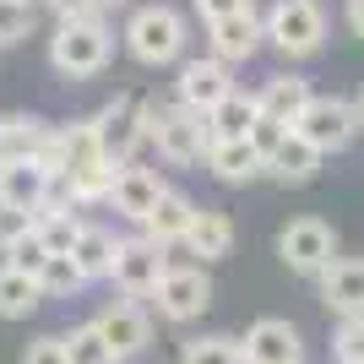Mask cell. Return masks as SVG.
<instances>
[{
    "instance_id": "cell-1",
    "label": "cell",
    "mask_w": 364,
    "mask_h": 364,
    "mask_svg": "<svg viewBox=\"0 0 364 364\" xmlns=\"http://www.w3.org/2000/svg\"><path fill=\"white\" fill-rule=\"evenodd\" d=\"M120 49L141 71H168V65H180L191 55V16L180 6H164V0L136 6L120 28Z\"/></svg>"
},
{
    "instance_id": "cell-2",
    "label": "cell",
    "mask_w": 364,
    "mask_h": 364,
    "mask_svg": "<svg viewBox=\"0 0 364 364\" xmlns=\"http://www.w3.org/2000/svg\"><path fill=\"white\" fill-rule=\"evenodd\" d=\"M114 60V28L109 16H60L49 33V71L60 82H92Z\"/></svg>"
},
{
    "instance_id": "cell-3",
    "label": "cell",
    "mask_w": 364,
    "mask_h": 364,
    "mask_svg": "<svg viewBox=\"0 0 364 364\" xmlns=\"http://www.w3.org/2000/svg\"><path fill=\"white\" fill-rule=\"evenodd\" d=\"M261 33H267V49H277L289 65H304L326 49V6L321 0H272L261 11Z\"/></svg>"
},
{
    "instance_id": "cell-4",
    "label": "cell",
    "mask_w": 364,
    "mask_h": 364,
    "mask_svg": "<svg viewBox=\"0 0 364 364\" xmlns=\"http://www.w3.org/2000/svg\"><path fill=\"white\" fill-rule=\"evenodd\" d=\"M147 141L158 147V158L168 168H196L213 147L207 141V114H191L180 104H158V98H147Z\"/></svg>"
},
{
    "instance_id": "cell-5",
    "label": "cell",
    "mask_w": 364,
    "mask_h": 364,
    "mask_svg": "<svg viewBox=\"0 0 364 364\" xmlns=\"http://www.w3.org/2000/svg\"><path fill=\"white\" fill-rule=\"evenodd\" d=\"M87 120H92V136H98L109 164L114 168L136 164V152L147 147V92H114Z\"/></svg>"
},
{
    "instance_id": "cell-6",
    "label": "cell",
    "mask_w": 364,
    "mask_h": 364,
    "mask_svg": "<svg viewBox=\"0 0 364 364\" xmlns=\"http://www.w3.org/2000/svg\"><path fill=\"white\" fill-rule=\"evenodd\" d=\"M294 131H299L310 147L321 152V158H332V152H348L353 141H359V109H353V98H337V92H316L310 104H304V114L294 120Z\"/></svg>"
},
{
    "instance_id": "cell-7",
    "label": "cell",
    "mask_w": 364,
    "mask_h": 364,
    "mask_svg": "<svg viewBox=\"0 0 364 364\" xmlns=\"http://www.w3.org/2000/svg\"><path fill=\"white\" fill-rule=\"evenodd\" d=\"M152 310L168 321V326H191L213 310V277L207 267H191V261H168L164 283L152 289Z\"/></svg>"
},
{
    "instance_id": "cell-8",
    "label": "cell",
    "mask_w": 364,
    "mask_h": 364,
    "mask_svg": "<svg viewBox=\"0 0 364 364\" xmlns=\"http://www.w3.org/2000/svg\"><path fill=\"white\" fill-rule=\"evenodd\" d=\"M164 272H168V250L164 245H152L147 234H120L109 283H114L125 299H152V289L164 283Z\"/></svg>"
},
{
    "instance_id": "cell-9",
    "label": "cell",
    "mask_w": 364,
    "mask_h": 364,
    "mask_svg": "<svg viewBox=\"0 0 364 364\" xmlns=\"http://www.w3.org/2000/svg\"><path fill=\"white\" fill-rule=\"evenodd\" d=\"M337 256V228L326 218H294L283 234H277V261L289 267L294 277H321Z\"/></svg>"
},
{
    "instance_id": "cell-10",
    "label": "cell",
    "mask_w": 364,
    "mask_h": 364,
    "mask_svg": "<svg viewBox=\"0 0 364 364\" xmlns=\"http://www.w3.org/2000/svg\"><path fill=\"white\" fill-rule=\"evenodd\" d=\"M234 92V65H223L218 55H185L174 65V92H168V104L191 109V114H207L218 98Z\"/></svg>"
},
{
    "instance_id": "cell-11",
    "label": "cell",
    "mask_w": 364,
    "mask_h": 364,
    "mask_svg": "<svg viewBox=\"0 0 364 364\" xmlns=\"http://www.w3.org/2000/svg\"><path fill=\"white\" fill-rule=\"evenodd\" d=\"M92 326H98V337L109 343V353H114V364H131L141 359V353L152 348V316L141 299H109L98 316H92Z\"/></svg>"
},
{
    "instance_id": "cell-12",
    "label": "cell",
    "mask_w": 364,
    "mask_h": 364,
    "mask_svg": "<svg viewBox=\"0 0 364 364\" xmlns=\"http://www.w3.org/2000/svg\"><path fill=\"white\" fill-rule=\"evenodd\" d=\"M245 364H304V337L294 321L283 316H261L250 321V332L240 337Z\"/></svg>"
},
{
    "instance_id": "cell-13",
    "label": "cell",
    "mask_w": 364,
    "mask_h": 364,
    "mask_svg": "<svg viewBox=\"0 0 364 364\" xmlns=\"http://www.w3.org/2000/svg\"><path fill=\"white\" fill-rule=\"evenodd\" d=\"M261 49H267L261 11H240V16H223V22H207V55H218L223 65H250Z\"/></svg>"
},
{
    "instance_id": "cell-14",
    "label": "cell",
    "mask_w": 364,
    "mask_h": 364,
    "mask_svg": "<svg viewBox=\"0 0 364 364\" xmlns=\"http://www.w3.org/2000/svg\"><path fill=\"white\" fill-rule=\"evenodd\" d=\"M168 191V180L158 174V168H147V164H125V168H114V191H109V207L125 218V223H136L141 228V218L158 207V196Z\"/></svg>"
},
{
    "instance_id": "cell-15",
    "label": "cell",
    "mask_w": 364,
    "mask_h": 364,
    "mask_svg": "<svg viewBox=\"0 0 364 364\" xmlns=\"http://www.w3.org/2000/svg\"><path fill=\"white\" fill-rule=\"evenodd\" d=\"M316 98V87H310V76L304 71H272V76H261L256 82V104H261V114H272V120H283V125H294L304 114V104Z\"/></svg>"
},
{
    "instance_id": "cell-16",
    "label": "cell",
    "mask_w": 364,
    "mask_h": 364,
    "mask_svg": "<svg viewBox=\"0 0 364 364\" xmlns=\"http://www.w3.org/2000/svg\"><path fill=\"white\" fill-rule=\"evenodd\" d=\"M321 304L337 316H364V256H332V267L316 277Z\"/></svg>"
},
{
    "instance_id": "cell-17",
    "label": "cell",
    "mask_w": 364,
    "mask_h": 364,
    "mask_svg": "<svg viewBox=\"0 0 364 364\" xmlns=\"http://www.w3.org/2000/svg\"><path fill=\"white\" fill-rule=\"evenodd\" d=\"M201 168H207L218 185H256V180H267V158H261L245 136L240 141H213L207 158H201Z\"/></svg>"
},
{
    "instance_id": "cell-18",
    "label": "cell",
    "mask_w": 364,
    "mask_h": 364,
    "mask_svg": "<svg viewBox=\"0 0 364 364\" xmlns=\"http://www.w3.org/2000/svg\"><path fill=\"white\" fill-rule=\"evenodd\" d=\"M180 250L201 256V267H207V261H228V250H234V218H228L223 207H196Z\"/></svg>"
},
{
    "instance_id": "cell-19",
    "label": "cell",
    "mask_w": 364,
    "mask_h": 364,
    "mask_svg": "<svg viewBox=\"0 0 364 364\" xmlns=\"http://www.w3.org/2000/svg\"><path fill=\"white\" fill-rule=\"evenodd\" d=\"M321 164H326V158H321L299 131H289V136L267 152V180H277V185H310V180H321Z\"/></svg>"
},
{
    "instance_id": "cell-20",
    "label": "cell",
    "mask_w": 364,
    "mask_h": 364,
    "mask_svg": "<svg viewBox=\"0 0 364 364\" xmlns=\"http://www.w3.org/2000/svg\"><path fill=\"white\" fill-rule=\"evenodd\" d=\"M49 141H55V125H49L44 114H0V164H6V158L44 164Z\"/></svg>"
},
{
    "instance_id": "cell-21",
    "label": "cell",
    "mask_w": 364,
    "mask_h": 364,
    "mask_svg": "<svg viewBox=\"0 0 364 364\" xmlns=\"http://www.w3.org/2000/svg\"><path fill=\"white\" fill-rule=\"evenodd\" d=\"M191 213H196V201L185 196V191H174V185H168L164 196H158V207L141 218L136 234H147V240H152V245H164V250H180L185 228H191Z\"/></svg>"
},
{
    "instance_id": "cell-22",
    "label": "cell",
    "mask_w": 364,
    "mask_h": 364,
    "mask_svg": "<svg viewBox=\"0 0 364 364\" xmlns=\"http://www.w3.org/2000/svg\"><path fill=\"white\" fill-rule=\"evenodd\" d=\"M44 185H49V168L33 164V158H6V164H0V201H6V207L38 213V207H44Z\"/></svg>"
},
{
    "instance_id": "cell-23",
    "label": "cell",
    "mask_w": 364,
    "mask_h": 364,
    "mask_svg": "<svg viewBox=\"0 0 364 364\" xmlns=\"http://www.w3.org/2000/svg\"><path fill=\"white\" fill-rule=\"evenodd\" d=\"M114 245H120V234L104 223H82V234H76V245L65 250V256L76 261V272L87 277V283H109V267H114Z\"/></svg>"
},
{
    "instance_id": "cell-24",
    "label": "cell",
    "mask_w": 364,
    "mask_h": 364,
    "mask_svg": "<svg viewBox=\"0 0 364 364\" xmlns=\"http://www.w3.org/2000/svg\"><path fill=\"white\" fill-rule=\"evenodd\" d=\"M256 114H261L256 92L234 87L228 98H218V104L207 109V141H240V136H250V125H256Z\"/></svg>"
},
{
    "instance_id": "cell-25",
    "label": "cell",
    "mask_w": 364,
    "mask_h": 364,
    "mask_svg": "<svg viewBox=\"0 0 364 364\" xmlns=\"http://www.w3.org/2000/svg\"><path fill=\"white\" fill-rule=\"evenodd\" d=\"M38 304H44L38 277H28V272H16V267L0 261V321H28Z\"/></svg>"
},
{
    "instance_id": "cell-26",
    "label": "cell",
    "mask_w": 364,
    "mask_h": 364,
    "mask_svg": "<svg viewBox=\"0 0 364 364\" xmlns=\"http://www.w3.org/2000/svg\"><path fill=\"white\" fill-rule=\"evenodd\" d=\"M82 289H87V277L76 272L71 256H49L44 267H38V294H44V299H76Z\"/></svg>"
},
{
    "instance_id": "cell-27",
    "label": "cell",
    "mask_w": 364,
    "mask_h": 364,
    "mask_svg": "<svg viewBox=\"0 0 364 364\" xmlns=\"http://www.w3.org/2000/svg\"><path fill=\"white\" fill-rule=\"evenodd\" d=\"M82 223H87L82 213H38L33 234L44 240V250H49V256H65V250L76 245V234H82Z\"/></svg>"
},
{
    "instance_id": "cell-28",
    "label": "cell",
    "mask_w": 364,
    "mask_h": 364,
    "mask_svg": "<svg viewBox=\"0 0 364 364\" xmlns=\"http://www.w3.org/2000/svg\"><path fill=\"white\" fill-rule=\"evenodd\" d=\"M60 343H65V364H114V353H109V343L98 337L92 321H82V326H71V332H60Z\"/></svg>"
},
{
    "instance_id": "cell-29",
    "label": "cell",
    "mask_w": 364,
    "mask_h": 364,
    "mask_svg": "<svg viewBox=\"0 0 364 364\" xmlns=\"http://www.w3.org/2000/svg\"><path fill=\"white\" fill-rule=\"evenodd\" d=\"M180 364H245V348H240V337H191L180 348Z\"/></svg>"
},
{
    "instance_id": "cell-30",
    "label": "cell",
    "mask_w": 364,
    "mask_h": 364,
    "mask_svg": "<svg viewBox=\"0 0 364 364\" xmlns=\"http://www.w3.org/2000/svg\"><path fill=\"white\" fill-rule=\"evenodd\" d=\"M38 28V0H0V49L33 38Z\"/></svg>"
},
{
    "instance_id": "cell-31",
    "label": "cell",
    "mask_w": 364,
    "mask_h": 364,
    "mask_svg": "<svg viewBox=\"0 0 364 364\" xmlns=\"http://www.w3.org/2000/svg\"><path fill=\"white\" fill-rule=\"evenodd\" d=\"M332 364H364V316H337Z\"/></svg>"
},
{
    "instance_id": "cell-32",
    "label": "cell",
    "mask_w": 364,
    "mask_h": 364,
    "mask_svg": "<svg viewBox=\"0 0 364 364\" xmlns=\"http://www.w3.org/2000/svg\"><path fill=\"white\" fill-rule=\"evenodd\" d=\"M6 256V267H16V272H28V277H38V267L49 261V250H44V240L38 234H28V240H16L11 250H0Z\"/></svg>"
},
{
    "instance_id": "cell-33",
    "label": "cell",
    "mask_w": 364,
    "mask_h": 364,
    "mask_svg": "<svg viewBox=\"0 0 364 364\" xmlns=\"http://www.w3.org/2000/svg\"><path fill=\"white\" fill-rule=\"evenodd\" d=\"M33 223H38V213H22V207H6V201H0V250H11L16 240H28Z\"/></svg>"
},
{
    "instance_id": "cell-34",
    "label": "cell",
    "mask_w": 364,
    "mask_h": 364,
    "mask_svg": "<svg viewBox=\"0 0 364 364\" xmlns=\"http://www.w3.org/2000/svg\"><path fill=\"white\" fill-rule=\"evenodd\" d=\"M289 131H294V125H283V120H272V114H256V125H250V136H245V141H250V147H256V152H261V158H267V152H272V147H277V141L289 136Z\"/></svg>"
},
{
    "instance_id": "cell-35",
    "label": "cell",
    "mask_w": 364,
    "mask_h": 364,
    "mask_svg": "<svg viewBox=\"0 0 364 364\" xmlns=\"http://www.w3.org/2000/svg\"><path fill=\"white\" fill-rule=\"evenodd\" d=\"M22 364H65V343H60V332L33 337L28 348H22Z\"/></svg>"
},
{
    "instance_id": "cell-36",
    "label": "cell",
    "mask_w": 364,
    "mask_h": 364,
    "mask_svg": "<svg viewBox=\"0 0 364 364\" xmlns=\"http://www.w3.org/2000/svg\"><path fill=\"white\" fill-rule=\"evenodd\" d=\"M240 11H256V0H196L201 22H223V16H240Z\"/></svg>"
},
{
    "instance_id": "cell-37",
    "label": "cell",
    "mask_w": 364,
    "mask_h": 364,
    "mask_svg": "<svg viewBox=\"0 0 364 364\" xmlns=\"http://www.w3.org/2000/svg\"><path fill=\"white\" fill-rule=\"evenodd\" d=\"M38 6H44L55 22H60V16H92V0H38ZM98 16H104V11H98Z\"/></svg>"
},
{
    "instance_id": "cell-38",
    "label": "cell",
    "mask_w": 364,
    "mask_h": 364,
    "mask_svg": "<svg viewBox=\"0 0 364 364\" xmlns=\"http://www.w3.org/2000/svg\"><path fill=\"white\" fill-rule=\"evenodd\" d=\"M343 22L353 38H364V0H343Z\"/></svg>"
},
{
    "instance_id": "cell-39",
    "label": "cell",
    "mask_w": 364,
    "mask_h": 364,
    "mask_svg": "<svg viewBox=\"0 0 364 364\" xmlns=\"http://www.w3.org/2000/svg\"><path fill=\"white\" fill-rule=\"evenodd\" d=\"M131 0H92V11H104V16H114V11H125Z\"/></svg>"
},
{
    "instance_id": "cell-40",
    "label": "cell",
    "mask_w": 364,
    "mask_h": 364,
    "mask_svg": "<svg viewBox=\"0 0 364 364\" xmlns=\"http://www.w3.org/2000/svg\"><path fill=\"white\" fill-rule=\"evenodd\" d=\"M353 109H359V125H364V82H359V98H353Z\"/></svg>"
}]
</instances>
